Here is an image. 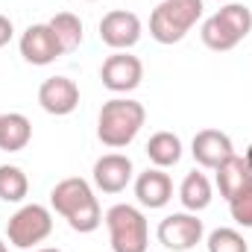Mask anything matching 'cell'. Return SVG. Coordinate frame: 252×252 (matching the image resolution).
Listing matches in <instances>:
<instances>
[{
	"instance_id": "8992f818",
	"label": "cell",
	"mask_w": 252,
	"mask_h": 252,
	"mask_svg": "<svg viewBox=\"0 0 252 252\" xmlns=\"http://www.w3.org/2000/svg\"><path fill=\"white\" fill-rule=\"evenodd\" d=\"M156 238L164 250L170 252H188L193 250L202 238H205V226L196 214L190 211H176V214H167L158 229H156Z\"/></svg>"
},
{
	"instance_id": "cb8c5ba5",
	"label": "cell",
	"mask_w": 252,
	"mask_h": 252,
	"mask_svg": "<svg viewBox=\"0 0 252 252\" xmlns=\"http://www.w3.org/2000/svg\"><path fill=\"white\" fill-rule=\"evenodd\" d=\"M12 35H15V27H12V21H9L6 15H0V47H6V44L12 41Z\"/></svg>"
},
{
	"instance_id": "9c48e42d",
	"label": "cell",
	"mask_w": 252,
	"mask_h": 252,
	"mask_svg": "<svg viewBox=\"0 0 252 252\" xmlns=\"http://www.w3.org/2000/svg\"><path fill=\"white\" fill-rule=\"evenodd\" d=\"M18 47H21V56L27 62L38 64V67L53 64L64 53L59 38H56V32L50 30V24H32V27H27L24 35H21V41H18Z\"/></svg>"
},
{
	"instance_id": "5bb4252c",
	"label": "cell",
	"mask_w": 252,
	"mask_h": 252,
	"mask_svg": "<svg viewBox=\"0 0 252 252\" xmlns=\"http://www.w3.org/2000/svg\"><path fill=\"white\" fill-rule=\"evenodd\" d=\"M214 173H217V176H214L217 190H220V196H223L226 202L235 199L238 193H244V190L252 188V170H250V164H247V158H241L238 153L229 156Z\"/></svg>"
},
{
	"instance_id": "4fadbf2b",
	"label": "cell",
	"mask_w": 252,
	"mask_h": 252,
	"mask_svg": "<svg viewBox=\"0 0 252 252\" xmlns=\"http://www.w3.org/2000/svg\"><path fill=\"white\" fill-rule=\"evenodd\" d=\"M135 199L141 208H150V211L164 208L173 199V179L161 167H147L135 179Z\"/></svg>"
},
{
	"instance_id": "ac0fdd59",
	"label": "cell",
	"mask_w": 252,
	"mask_h": 252,
	"mask_svg": "<svg viewBox=\"0 0 252 252\" xmlns=\"http://www.w3.org/2000/svg\"><path fill=\"white\" fill-rule=\"evenodd\" d=\"M199 38H202V44H205L208 50H214V53H226V50H232V47H238V44H241V38L235 35V30H232V27H229L217 12L202 24Z\"/></svg>"
},
{
	"instance_id": "44dd1931",
	"label": "cell",
	"mask_w": 252,
	"mask_h": 252,
	"mask_svg": "<svg viewBox=\"0 0 252 252\" xmlns=\"http://www.w3.org/2000/svg\"><path fill=\"white\" fill-rule=\"evenodd\" d=\"M217 15L235 30V35H238L241 41L252 32V9L247 3H235V0H232V3H223V6L217 9Z\"/></svg>"
},
{
	"instance_id": "d4e9b609",
	"label": "cell",
	"mask_w": 252,
	"mask_h": 252,
	"mask_svg": "<svg viewBox=\"0 0 252 252\" xmlns=\"http://www.w3.org/2000/svg\"><path fill=\"white\" fill-rule=\"evenodd\" d=\"M244 158H247V164H250V170H252V144H250V150H247V156H244Z\"/></svg>"
},
{
	"instance_id": "8fae6325",
	"label": "cell",
	"mask_w": 252,
	"mask_h": 252,
	"mask_svg": "<svg viewBox=\"0 0 252 252\" xmlns=\"http://www.w3.org/2000/svg\"><path fill=\"white\" fill-rule=\"evenodd\" d=\"M132 173H135L132 158L124 156V153H106V156H100L94 161V170H91L94 185L103 193H121V190H126V185L132 182Z\"/></svg>"
},
{
	"instance_id": "484cf974",
	"label": "cell",
	"mask_w": 252,
	"mask_h": 252,
	"mask_svg": "<svg viewBox=\"0 0 252 252\" xmlns=\"http://www.w3.org/2000/svg\"><path fill=\"white\" fill-rule=\"evenodd\" d=\"M38 252H62V250H53V247H44V250H38Z\"/></svg>"
},
{
	"instance_id": "277c9868",
	"label": "cell",
	"mask_w": 252,
	"mask_h": 252,
	"mask_svg": "<svg viewBox=\"0 0 252 252\" xmlns=\"http://www.w3.org/2000/svg\"><path fill=\"white\" fill-rule=\"evenodd\" d=\"M106 229L112 252H147L150 250V226L138 205L118 202L106 211Z\"/></svg>"
},
{
	"instance_id": "2e32d148",
	"label": "cell",
	"mask_w": 252,
	"mask_h": 252,
	"mask_svg": "<svg viewBox=\"0 0 252 252\" xmlns=\"http://www.w3.org/2000/svg\"><path fill=\"white\" fill-rule=\"evenodd\" d=\"M144 153H147V158H150V164H153V167L167 170V167L179 164V158H182V141H179V135H173V132H167V129H164V132L150 135V141H147Z\"/></svg>"
},
{
	"instance_id": "7402d4cb",
	"label": "cell",
	"mask_w": 252,
	"mask_h": 252,
	"mask_svg": "<svg viewBox=\"0 0 252 252\" xmlns=\"http://www.w3.org/2000/svg\"><path fill=\"white\" fill-rule=\"evenodd\" d=\"M205 247H208V252H250L247 238H244L238 229H229V226L214 229V232L208 235Z\"/></svg>"
},
{
	"instance_id": "4316f807",
	"label": "cell",
	"mask_w": 252,
	"mask_h": 252,
	"mask_svg": "<svg viewBox=\"0 0 252 252\" xmlns=\"http://www.w3.org/2000/svg\"><path fill=\"white\" fill-rule=\"evenodd\" d=\"M0 252H9V247H6V244H3V238H0Z\"/></svg>"
},
{
	"instance_id": "52a82bcc",
	"label": "cell",
	"mask_w": 252,
	"mask_h": 252,
	"mask_svg": "<svg viewBox=\"0 0 252 252\" xmlns=\"http://www.w3.org/2000/svg\"><path fill=\"white\" fill-rule=\"evenodd\" d=\"M100 79H103V85L109 88V91H115V94H129V91H135L138 85H141V79H144V64L138 56H132L129 50H115L103 67H100Z\"/></svg>"
},
{
	"instance_id": "e0dca14e",
	"label": "cell",
	"mask_w": 252,
	"mask_h": 252,
	"mask_svg": "<svg viewBox=\"0 0 252 252\" xmlns=\"http://www.w3.org/2000/svg\"><path fill=\"white\" fill-rule=\"evenodd\" d=\"M32 141V124L21 112H9L0 118V150L3 153H21Z\"/></svg>"
},
{
	"instance_id": "d6986e66",
	"label": "cell",
	"mask_w": 252,
	"mask_h": 252,
	"mask_svg": "<svg viewBox=\"0 0 252 252\" xmlns=\"http://www.w3.org/2000/svg\"><path fill=\"white\" fill-rule=\"evenodd\" d=\"M47 24H50V30L56 32V38H59V44H62L64 53H73V50L82 44V21H79L73 12H59V15H53Z\"/></svg>"
},
{
	"instance_id": "3957f363",
	"label": "cell",
	"mask_w": 252,
	"mask_h": 252,
	"mask_svg": "<svg viewBox=\"0 0 252 252\" xmlns=\"http://www.w3.org/2000/svg\"><path fill=\"white\" fill-rule=\"evenodd\" d=\"M202 18V0H161L150 15V35L158 44H179Z\"/></svg>"
},
{
	"instance_id": "83f0119b",
	"label": "cell",
	"mask_w": 252,
	"mask_h": 252,
	"mask_svg": "<svg viewBox=\"0 0 252 252\" xmlns=\"http://www.w3.org/2000/svg\"><path fill=\"white\" fill-rule=\"evenodd\" d=\"M217 3H232V0H217Z\"/></svg>"
},
{
	"instance_id": "f1b7e54d",
	"label": "cell",
	"mask_w": 252,
	"mask_h": 252,
	"mask_svg": "<svg viewBox=\"0 0 252 252\" xmlns=\"http://www.w3.org/2000/svg\"><path fill=\"white\" fill-rule=\"evenodd\" d=\"M85 3H97V0H85Z\"/></svg>"
},
{
	"instance_id": "7a4b0ae2",
	"label": "cell",
	"mask_w": 252,
	"mask_h": 252,
	"mask_svg": "<svg viewBox=\"0 0 252 252\" xmlns=\"http://www.w3.org/2000/svg\"><path fill=\"white\" fill-rule=\"evenodd\" d=\"M144 121H147V112L138 100L112 97L109 103H103L97 115V138L109 150H124L138 138V132L144 129Z\"/></svg>"
},
{
	"instance_id": "30bf717a",
	"label": "cell",
	"mask_w": 252,
	"mask_h": 252,
	"mask_svg": "<svg viewBox=\"0 0 252 252\" xmlns=\"http://www.w3.org/2000/svg\"><path fill=\"white\" fill-rule=\"evenodd\" d=\"M190 156L199 167L205 170H217L229 156H235V144L226 132L220 129H199L190 141Z\"/></svg>"
},
{
	"instance_id": "ba28073f",
	"label": "cell",
	"mask_w": 252,
	"mask_h": 252,
	"mask_svg": "<svg viewBox=\"0 0 252 252\" xmlns=\"http://www.w3.org/2000/svg\"><path fill=\"white\" fill-rule=\"evenodd\" d=\"M141 32H144V24L135 12H126V9H112L103 15L100 21V41L112 50H129L141 41Z\"/></svg>"
},
{
	"instance_id": "f546056e",
	"label": "cell",
	"mask_w": 252,
	"mask_h": 252,
	"mask_svg": "<svg viewBox=\"0 0 252 252\" xmlns=\"http://www.w3.org/2000/svg\"><path fill=\"white\" fill-rule=\"evenodd\" d=\"M0 118H3V115H0Z\"/></svg>"
},
{
	"instance_id": "6da1fadb",
	"label": "cell",
	"mask_w": 252,
	"mask_h": 252,
	"mask_svg": "<svg viewBox=\"0 0 252 252\" xmlns=\"http://www.w3.org/2000/svg\"><path fill=\"white\" fill-rule=\"evenodd\" d=\"M50 208L79 235H91L103 223V208L94 196V188L79 176H67L50 190Z\"/></svg>"
},
{
	"instance_id": "ffe728a7",
	"label": "cell",
	"mask_w": 252,
	"mask_h": 252,
	"mask_svg": "<svg viewBox=\"0 0 252 252\" xmlns=\"http://www.w3.org/2000/svg\"><path fill=\"white\" fill-rule=\"evenodd\" d=\"M30 193V179L18 164H0V199L3 202H24Z\"/></svg>"
},
{
	"instance_id": "9a60e30c",
	"label": "cell",
	"mask_w": 252,
	"mask_h": 252,
	"mask_svg": "<svg viewBox=\"0 0 252 252\" xmlns=\"http://www.w3.org/2000/svg\"><path fill=\"white\" fill-rule=\"evenodd\" d=\"M211 199H214L211 179L205 173H199V170H190L188 176L182 179V185H179V202H182V208L190 211V214H196V211H205L211 205Z\"/></svg>"
},
{
	"instance_id": "7c38bea8",
	"label": "cell",
	"mask_w": 252,
	"mask_h": 252,
	"mask_svg": "<svg viewBox=\"0 0 252 252\" xmlns=\"http://www.w3.org/2000/svg\"><path fill=\"white\" fill-rule=\"evenodd\" d=\"M38 106L47 115L64 118L79 106V85L70 76H50L38 88Z\"/></svg>"
},
{
	"instance_id": "5b68a950",
	"label": "cell",
	"mask_w": 252,
	"mask_h": 252,
	"mask_svg": "<svg viewBox=\"0 0 252 252\" xmlns=\"http://www.w3.org/2000/svg\"><path fill=\"white\" fill-rule=\"evenodd\" d=\"M50 232H53V214L47 205H38V202L21 205L6 223V238L18 250H32V247L44 244L50 238Z\"/></svg>"
},
{
	"instance_id": "603a6c76",
	"label": "cell",
	"mask_w": 252,
	"mask_h": 252,
	"mask_svg": "<svg viewBox=\"0 0 252 252\" xmlns=\"http://www.w3.org/2000/svg\"><path fill=\"white\" fill-rule=\"evenodd\" d=\"M229 211H232V220L244 229H252V188L238 193L235 199H229Z\"/></svg>"
}]
</instances>
